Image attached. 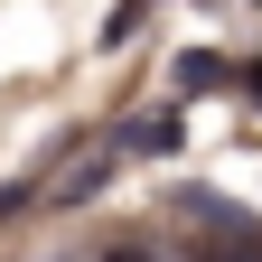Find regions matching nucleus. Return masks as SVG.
<instances>
[{"mask_svg":"<svg viewBox=\"0 0 262 262\" xmlns=\"http://www.w3.org/2000/svg\"><path fill=\"white\" fill-rule=\"evenodd\" d=\"M103 262H169V253H141V244H122V253H103Z\"/></svg>","mask_w":262,"mask_h":262,"instance_id":"f257e3e1","label":"nucleus"}]
</instances>
